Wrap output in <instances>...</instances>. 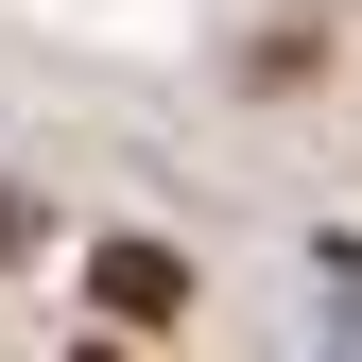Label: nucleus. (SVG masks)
<instances>
[{
    "label": "nucleus",
    "mask_w": 362,
    "mask_h": 362,
    "mask_svg": "<svg viewBox=\"0 0 362 362\" xmlns=\"http://www.w3.org/2000/svg\"><path fill=\"white\" fill-rule=\"evenodd\" d=\"M86 293H104L121 328H173V310H190V259H173V242H104V259H86Z\"/></svg>",
    "instance_id": "nucleus-1"
},
{
    "label": "nucleus",
    "mask_w": 362,
    "mask_h": 362,
    "mask_svg": "<svg viewBox=\"0 0 362 362\" xmlns=\"http://www.w3.org/2000/svg\"><path fill=\"white\" fill-rule=\"evenodd\" d=\"M18 242H35V207H18V190H0V259H18Z\"/></svg>",
    "instance_id": "nucleus-2"
}]
</instances>
